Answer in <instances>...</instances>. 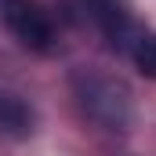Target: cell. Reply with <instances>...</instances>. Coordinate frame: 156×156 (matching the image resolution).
<instances>
[{"mask_svg": "<svg viewBox=\"0 0 156 156\" xmlns=\"http://www.w3.org/2000/svg\"><path fill=\"white\" fill-rule=\"evenodd\" d=\"M0 15H4V26L15 33V40L22 47L47 51L55 44V26L37 0H0Z\"/></svg>", "mask_w": 156, "mask_h": 156, "instance_id": "cell-1", "label": "cell"}, {"mask_svg": "<svg viewBox=\"0 0 156 156\" xmlns=\"http://www.w3.org/2000/svg\"><path fill=\"white\" fill-rule=\"evenodd\" d=\"M0 127H15V131L29 127V109L15 94H4V91H0Z\"/></svg>", "mask_w": 156, "mask_h": 156, "instance_id": "cell-2", "label": "cell"}, {"mask_svg": "<svg viewBox=\"0 0 156 156\" xmlns=\"http://www.w3.org/2000/svg\"><path fill=\"white\" fill-rule=\"evenodd\" d=\"M134 66H138L145 76L156 80V33H149V37H142L134 44Z\"/></svg>", "mask_w": 156, "mask_h": 156, "instance_id": "cell-3", "label": "cell"}]
</instances>
